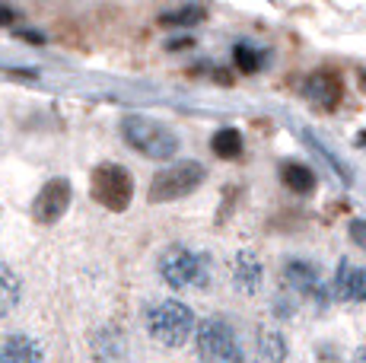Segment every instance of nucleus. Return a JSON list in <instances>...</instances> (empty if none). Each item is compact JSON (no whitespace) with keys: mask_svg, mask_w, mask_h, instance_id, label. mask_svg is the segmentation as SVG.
I'll list each match as a JSON object with an SVG mask.
<instances>
[{"mask_svg":"<svg viewBox=\"0 0 366 363\" xmlns=\"http://www.w3.org/2000/svg\"><path fill=\"white\" fill-rule=\"evenodd\" d=\"M194 322H198V319H194L192 306H185L182 299H157V303L147 309V332H150V338L157 341V344L169 347V351L182 347L192 338Z\"/></svg>","mask_w":366,"mask_h":363,"instance_id":"obj_1","label":"nucleus"},{"mask_svg":"<svg viewBox=\"0 0 366 363\" xmlns=\"http://www.w3.org/2000/svg\"><path fill=\"white\" fill-rule=\"evenodd\" d=\"M122 137L131 150H137L147 159H172L179 153V134L166 128L163 121L147 115H128L122 121Z\"/></svg>","mask_w":366,"mask_h":363,"instance_id":"obj_2","label":"nucleus"},{"mask_svg":"<svg viewBox=\"0 0 366 363\" xmlns=\"http://www.w3.org/2000/svg\"><path fill=\"white\" fill-rule=\"evenodd\" d=\"M157 271L172 290H201L210 281V264L201 252L188 246H169L157 262Z\"/></svg>","mask_w":366,"mask_h":363,"instance_id":"obj_3","label":"nucleus"},{"mask_svg":"<svg viewBox=\"0 0 366 363\" xmlns=\"http://www.w3.org/2000/svg\"><path fill=\"white\" fill-rule=\"evenodd\" d=\"M198 357L204 363H245L242 341H239L236 328L229 325V319L223 316H207L198 322Z\"/></svg>","mask_w":366,"mask_h":363,"instance_id":"obj_4","label":"nucleus"},{"mask_svg":"<svg viewBox=\"0 0 366 363\" xmlns=\"http://www.w3.org/2000/svg\"><path fill=\"white\" fill-rule=\"evenodd\" d=\"M207 179V169L198 163V159H179V163L166 166L159 169L150 182V204H166V201H179V198H188L194 188L204 185Z\"/></svg>","mask_w":366,"mask_h":363,"instance_id":"obj_5","label":"nucleus"},{"mask_svg":"<svg viewBox=\"0 0 366 363\" xmlns=\"http://www.w3.org/2000/svg\"><path fill=\"white\" fill-rule=\"evenodd\" d=\"M89 194L93 201H99L105 211H128L134 198V179L122 163H99L89 176Z\"/></svg>","mask_w":366,"mask_h":363,"instance_id":"obj_6","label":"nucleus"},{"mask_svg":"<svg viewBox=\"0 0 366 363\" xmlns=\"http://www.w3.org/2000/svg\"><path fill=\"white\" fill-rule=\"evenodd\" d=\"M302 96H306L309 106H315L319 111H335L337 106H341V99H344V80H341V74L328 71V67L309 74L306 83H302Z\"/></svg>","mask_w":366,"mask_h":363,"instance_id":"obj_7","label":"nucleus"},{"mask_svg":"<svg viewBox=\"0 0 366 363\" xmlns=\"http://www.w3.org/2000/svg\"><path fill=\"white\" fill-rule=\"evenodd\" d=\"M70 194H74V188H70L67 179H48L32 201V217L39 223H45V227L58 223L70 207Z\"/></svg>","mask_w":366,"mask_h":363,"instance_id":"obj_8","label":"nucleus"},{"mask_svg":"<svg viewBox=\"0 0 366 363\" xmlns=\"http://www.w3.org/2000/svg\"><path fill=\"white\" fill-rule=\"evenodd\" d=\"M229 284L239 297H258L264 284V264L262 258L249 249H239V252L229 258Z\"/></svg>","mask_w":366,"mask_h":363,"instance_id":"obj_9","label":"nucleus"},{"mask_svg":"<svg viewBox=\"0 0 366 363\" xmlns=\"http://www.w3.org/2000/svg\"><path fill=\"white\" fill-rule=\"evenodd\" d=\"M284 281H287V287L293 293H300V297H315L319 303H325L322 274L312 262H306V258H290V262L284 264Z\"/></svg>","mask_w":366,"mask_h":363,"instance_id":"obj_10","label":"nucleus"},{"mask_svg":"<svg viewBox=\"0 0 366 363\" xmlns=\"http://www.w3.org/2000/svg\"><path fill=\"white\" fill-rule=\"evenodd\" d=\"M45 351L29 334H0V363H41Z\"/></svg>","mask_w":366,"mask_h":363,"instance_id":"obj_11","label":"nucleus"},{"mask_svg":"<svg viewBox=\"0 0 366 363\" xmlns=\"http://www.w3.org/2000/svg\"><path fill=\"white\" fill-rule=\"evenodd\" d=\"M335 290H337V297L347 299V303H366V268L350 264L347 258H344V262L337 264Z\"/></svg>","mask_w":366,"mask_h":363,"instance_id":"obj_12","label":"nucleus"},{"mask_svg":"<svg viewBox=\"0 0 366 363\" xmlns=\"http://www.w3.org/2000/svg\"><path fill=\"white\" fill-rule=\"evenodd\" d=\"M280 185L287 188V192L300 194V198H309V194L319 188V179H315V172L309 169L306 163H284L280 166Z\"/></svg>","mask_w":366,"mask_h":363,"instance_id":"obj_13","label":"nucleus"},{"mask_svg":"<svg viewBox=\"0 0 366 363\" xmlns=\"http://www.w3.org/2000/svg\"><path fill=\"white\" fill-rule=\"evenodd\" d=\"M255 357L258 363H284L287 360V338L277 328H262L255 341Z\"/></svg>","mask_w":366,"mask_h":363,"instance_id":"obj_14","label":"nucleus"},{"mask_svg":"<svg viewBox=\"0 0 366 363\" xmlns=\"http://www.w3.org/2000/svg\"><path fill=\"white\" fill-rule=\"evenodd\" d=\"M19 299H23V281H19V274L13 268L0 264V316L16 309Z\"/></svg>","mask_w":366,"mask_h":363,"instance_id":"obj_15","label":"nucleus"},{"mask_svg":"<svg viewBox=\"0 0 366 363\" xmlns=\"http://www.w3.org/2000/svg\"><path fill=\"white\" fill-rule=\"evenodd\" d=\"M210 150H214V156H220V159H239L245 150V141L236 128H220L214 137H210Z\"/></svg>","mask_w":366,"mask_h":363,"instance_id":"obj_16","label":"nucleus"},{"mask_svg":"<svg viewBox=\"0 0 366 363\" xmlns=\"http://www.w3.org/2000/svg\"><path fill=\"white\" fill-rule=\"evenodd\" d=\"M233 64L242 74H258L264 67V51H258V48L249 45V41H239L233 48Z\"/></svg>","mask_w":366,"mask_h":363,"instance_id":"obj_17","label":"nucleus"},{"mask_svg":"<svg viewBox=\"0 0 366 363\" xmlns=\"http://www.w3.org/2000/svg\"><path fill=\"white\" fill-rule=\"evenodd\" d=\"M204 19V6H198V4H188V6H182V10H172V13H163L159 16V23L163 26H175V29H185V26H198Z\"/></svg>","mask_w":366,"mask_h":363,"instance_id":"obj_18","label":"nucleus"},{"mask_svg":"<svg viewBox=\"0 0 366 363\" xmlns=\"http://www.w3.org/2000/svg\"><path fill=\"white\" fill-rule=\"evenodd\" d=\"M347 236H350V242H354L360 252H366V220H363V217H354V220H350Z\"/></svg>","mask_w":366,"mask_h":363,"instance_id":"obj_19","label":"nucleus"},{"mask_svg":"<svg viewBox=\"0 0 366 363\" xmlns=\"http://www.w3.org/2000/svg\"><path fill=\"white\" fill-rule=\"evenodd\" d=\"M13 19H16V10H10V6H0V26H13Z\"/></svg>","mask_w":366,"mask_h":363,"instance_id":"obj_20","label":"nucleus"}]
</instances>
